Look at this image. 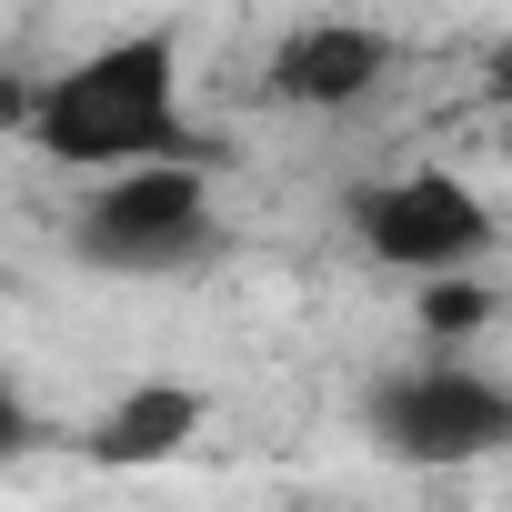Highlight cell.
Here are the masks:
<instances>
[{
  "mask_svg": "<svg viewBox=\"0 0 512 512\" xmlns=\"http://www.w3.org/2000/svg\"><path fill=\"white\" fill-rule=\"evenodd\" d=\"M31 141L51 161H91V171H151V161H221L211 141L181 131V51L161 31L111 41L91 61H71L41 101H31Z\"/></svg>",
  "mask_w": 512,
  "mask_h": 512,
  "instance_id": "6da1fadb",
  "label": "cell"
},
{
  "mask_svg": "<svg viewBox=\"0 0 512 512\" xmlns=\"http://www.w3.org/2000/svg\"><path fill=\"white\" fill-rule=\"evenodd\" d=\"M211 241V171L201 161H151V171H111L81 221H71V251L91 272H171Z\"/></svg>",
  "mask_w": 512,
  "mask_h": 512,
  "instance_id": "7a4b0ae2",
  "label": "cell"
},
{
  "mask_svg": "<svg viewBox=\"0 0 512 512\" xmlns=\"http://www.w3.org/2000/svg\"><path fill=\"white\" fill-rule=\"evenodd\" d=\"M352 241L392 272H422V282H462L482 251L502 241L492 201L452 171H402V181H362L352 191Z\"/></svg>",
  "mask_w": 512,
  "mask_h": 512,
  "instance_id": "3957f363",
  "label": "cell"
},
{
  "mask_svg": "<svg viewBox=\"0 0 512 512\" xmlns=\"http://www.w3.org/2000/svg\"><path fill=\"white\" fill-rule=\"evenodd\" d=\"M372 432L402 452V462H482V452H512V392L492 372H462V362H422V372H392L372 392Z\"/></svg>",
  "mask_w": 512,
  "mask_h": 512,
  "instance_id": "277c9868",
  "label": "cell"
},
{
  "mask_svg": "<svg viewBox=\"0 0 512 512\" xmlns=\"http://www.w3.org/2000/svg\"><path fill=\"white\" fill-rule=\"evenodd\" d=\"M382 71H392V41H382V31H362V21H312V31H292V41L272 51L262 91L292 101V111H352V101H372Z\"/></svg>",
  "mask_w": 512,
  "mask_h": 512,
  "instance_id": "5b68a950",
  "label": "cell"
},
{
  "mask_svg": "<svg viewBox=\"0 0 512 512\" xmlns=\"http://www.w3.org/2000/svg\"><path fill=\"white\" fill-rule=\"evenodd\" d=\"M191 432H201V392L191 382H131L121 402H101V422L81 432V452L101 472H151V462L191 452Z\"/></svg>",
  "mask_w": 512,
  "mask_h": 512,
  "instance_id": "8992f818",
  "label": "cell"
},
{
  "mask_svg": "<svg viewBox=\"0 0 512 512\" xmlns=\"http://www.w3.org/2000/svg\"><path fill=\"white\" fill-rule=\"evenodd\" d=\"M412 322H422V332H432V342L452 352V342H472V332L492 322V292H482L472 272H462V282H422V302H412Z\"/></svg>",
  "mask_w": 512,
  "mask_h": 512,
  "instance_id": "52a82bcc",
  "label": "cell"
},
{
  "mask_svg": "<svg viewBox=\"0 0 512 512\" xmlns=\"http://www.w3.org/2000/svg\"><path fill=\"white\" fill-rule=\"evenodd\" d=\"M21 452H41V412L0 382V462H21Z\"/></svg>",
  "mask_w": 512,
  "mask_h": 512,
  "instance_id": "ba28073f",
  "label": "cell"
},
{
  "mask_svg": "<svg viewBox=\"0 0 512 512\" xmlns=\"http://www.w3.org/2000/svg\"><path fill=\"white\" fill-rule=\"evenodd\" d=\"M492 101H512V41L492 51Z\"/></svg>",
  "mask_w": 512,
  "mask_h": 512,
  "instance_id": "9c48e42d",
  "label": "cell"
},
{
  "mask_svg": "<svg viewBox=\"0 0 512 512\" xmlns=\"http://www.w3.org/2000/svg\"><path fill=\"white\" fill-rule=\"evenodd\" d=\"M502 161H512V141H502Z\"/></svg>",
  "mask_w": 512,
  "mask_h": 512,
  "instance_id": "30bf717a",
  "label": "cell"
}]
</instances>
